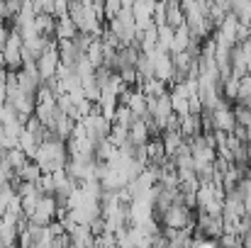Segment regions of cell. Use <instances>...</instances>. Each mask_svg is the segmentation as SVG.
<instances>
[{
	"instance_id": "3957f363",
	"label": "cell",
	"mask_w": 251,
	"mask_h": 248,
	"mask_svg": "<svg viewBox=\"0 0 251 248\" xmlns=\"http://www.w3.org/2000/svg\"><path fill=\"white\" fill-rule=\"evenodd\" d=\"M195 234H200L205 239H212V241H220L225 236V219L222 217H212L207 212H198V217H195Z\"/></svg>"
},
{
	"instance_id": "7a4b0ae2",
	"label": "cell",
	"mask_w": 251,
	"mask_h": 248,
	"mask_svg": "<svg viewBox=\"0 0 251 248\" xmlns=\"http://www.w3.org/2000/svg\"><path fill=\"white\" fill-rule=\"evenodd\" d=\"M161 226L168 231H183V229H195V214L185 204H173L159 217Z\"/></svg>"
},
{
	"instance_id": "6da1fadb",
	"label": "cell",
	"mask_w": 251,
	"mask_h": 248,
	"mask_svg": "<svg viewBox=\"0 0 251 248\" xmlns=\"http://www.w3.org/2000/svg\"><path fill=\"white\" fill-rule=\"evenodd\" d=\"M69 161H71V156H69L66 141H61V139H51V141L39 144L37 156H34V163L42 168V173H49V175L66 170Z\"/></svg>"
},
{
	"instance_id": "9c48e42d",
	"label": "cell",
	"mask_w": 251,
	"mask_h": 248,
	"mask_svg": "<svg viewBox=\"0 0 251 248\" xmlns=\"http://www.w3.org/2000/svg\"><path fill=\"white\" fill-rule=\"evenodd\" d=\"M166 22H168V27H173V29H178V27L185 24V12H183V5L180 2H176V0L166 2Z\"/></svg>"
},
{
	"instance_id": "7c38bea8",
	"label": "cell",
	"mask_w": 251,
	"mask_h": 248,
	"mask_svg": "<svg viewBox=\"0 0 251 248\" xmlns=\"http://www.w3.org/2000/svg\"><path fill=\"white\" fill-rule=\"evenodd\" d=\"M15 175H17L22 182H34V185H37V180H39L44 173H42V168L34 163V161H27L20 170H15Z\"/></svg>"
},
{
	"instance_id": "ba28073f",
	"label": "cell",
	"mask_w": 251,
	"mask_h": 248,
	"mask_svg": "<svg viewBox=\"0 0 251 248\" xmlns=\"http://www.w3.org/2000/svg\"><path fill=\"white\" fill-rule=\"evenodd\" d=\"M151 141V129L144 119H134L129 124V144L132 146H147Z\"/></svg>"
},
{
	"instance_id": "ac0fdd59",
	"label": "cell",
	"mask_w": 251,
	"mask_h": 248,
	"mask_svg": "<svg viewBox=\"0 0 251 248\" xmlns=\"http://www.w3.org/2000/svg\"><path fill=\"white\" fill-rule=\"evenodd\" d=\"M247 97H251V73H247V76L239 81V97H237V102L242 105Z\"/></svg>"
},
{
	"instance_id": "277c9868",
	"label": "cell",
	"mask_w": 251,
	"mask_h": 248,
	"mask_svg": "<svg viewBox=\"0 0 251 248\" xmlns=\"http://www.w3.org/2000/svg\"><path fill=\"white\" fill-rule=\"evenodd\" d=\"M56 214H59V207H56L54 195H42L39 202H37V212H34V217L29 222L42 224V226H49L51 222H56Z\"/></svg>"
},
{
	"instance_id": "2e32d148",
	"label": "cell",
	"mask_w": 251,
	"mask_h": 248,
	"mask_svg": "<svg viewBox=\"0 0 251 248\" xmlns=\"http://www.w3.org/2000/svg\"><path fill=\"white\" fill-rule=\"evenodd\" d=\"M37 187H39V192L42 195H54L56 192V185H54V175H49V173H44L39 180H37Z\"/></svg>"
},
{
	"instance_id": "5bb4252c",
	"label": "cell",
	"mask_w": 251,
	"mask_h": 248,
	"mask_svg": "<svg viewBox=\"0 0 251 248\" xmlns=\"http://www.w3.org/2000/svg\"><path fill=\"white\" fill-rule=\"evenodd\" d=\"M173 37H176V29L173 27H159V51L161 54H171V44H173Z\"/></svg>"
},
{
	"instance_id": "5b68a950",
	"label": "cell",
	"mask_w": 251,
	"mask_h": 248,
	"mask_svg": "<svg viewBox=\"0 0 251 248\" xmlns=\"http://www.w3.org/2000/svg\"><path fill=\"white\" fill-rule=\"evenodd\" d=\"M59 68H61V56H59V46L54 44V46L37 61V71H39L42 81H51V78H56Z\"/></svg>"
},
{
	"instance_id": "4fadbf2b",
	"label": "cell",
	"mask_w": 251,
	"mask_h": 248,
	"mask_svg": "<svg viewBox=\"0 0 251 248\" xmlns=\"http://www.w3.org/2000/svg\"><path fill=\"white\" fill-rule=\"evenodd\" d=\"M232 15H234V17H237L242 24L251 27V2H247V0L232 2Z\"/></svg>"
},
{
	"instance_id": "e0dca14e",
	"label": "cell",
	"mask_w": 251,
	"mask_h": 248,
	"mask_svg": "<svg viewBox=\"0 0 251 248\" xmlns=\"http://www.w3.org/2000/svg\"><path fill=\"white\" fill-rule=\"evenodd\" d=\"M27 161H29V158L25 156V151H22V149H12V151L7 154V163L12 165V170H20Z\"/></svg>"
},
{
	"instance_id": "8992f818",
	"label": "cell",
	"mask_w": 251,
	"mask_h": 248,
	"mask_svg": "<svg viewBox=\"0 0 251 248\" xmlns=\"http://www.w3.org/2000/svg\"><path fill=\"white\" fill-rule=\"evenodd\" d=\"M151 61H154V76L161 83H173L176 78V66H173V56L171 54H161V51H154L151 54Z\"/></svg>"
},
{
	"instance_id": "8fae6325",
	"label": "cell",
	"mask_w": 251,
	"mask_h": 248,
	"mask_svg": "<svg viewBox=\"0 0 251 248\" xmlns=\"http://www.w3.org/2000/svg\"><path fill=\"white\" fill-rule=\"evenodd\" d=\"M85 59H88L95 68H102V66H105V44H102V39H95V42L90 44V49L85 51Z\"/></svg>"
},
{
	"instance_id": "9a60e30c",
	"label": "cell",
	"mask_w": 251,
	"mask_h": 248,
	"mask_svg": "<svg viewBox=\"0 0 251 248\" xmlns=\"http://www.w3.org/2000/svg\"><path fill=\"white\" fill-rule=\"evenodd\" d=\"M154 10H156V2H151V0H137L132 5L134 17H154Z\"/></svg>"
},
{
	"instance_id": "52a82bcc",
	"label": "cell",
	"mask_w": 251,
	"mask_h": 248,
	"mask_svg": "<svg viewBox=\"0 0 251 248\" xmlns=\"http://www.w3.org/2000/svg\"><path fill=\"white\" fill-rule=\"evenodd\" d=\"M212 119H215V132H222V134H234L237 132V114L229 105L215 110Z\"/></svg>"
},
{
	"instance_id": "d6986e66",
	"label": "cell",
	"mask_w": 251,
	"mask_h": 248,
	"mask_svg": "<svg viewBox=\"0 0 251 248\" xmlns=\"http://www.w3.org/2000/svg\"><path fill=\"white\" fill-rule=\"evenodd\" d=\"M239 248H244V246H239Z\"/></svg>"
},
{
	"instance_id": "30bf717a",
	"label": "cell",
	"mask_w": 251,
	"mask_h": 248,
	"mask_svg": "<svg viewBox=\"0 0 251 248\" xmlns=\"http://www.w3.org/2000/svg\"><path fill=\"white\" fill-rule=\"evenodd\" d=\"M76 34H78V27H76V22L71 20V15L56 20V39H74Z\"/></svg>"
}]
</instances>
